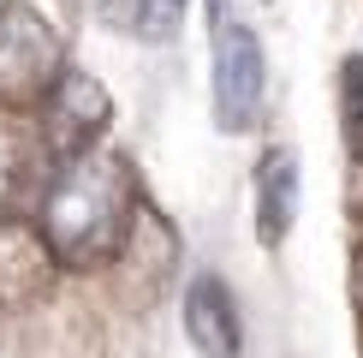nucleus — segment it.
<instances>
[{
    "label": "nucleus",
    "instance_id": "nucleus-4",
    "mask_svg": "<svg viewBox=\"0 0 363 358\" xmlns=\"http://www.w3.org/2000/svg\"><path fill=\"white\" fill-rule=\"evenodd\" d=\"M268 96V54L245 18L215 24V119L226 131H245Z\"/></svg>",
    "mask_w": 363,
    "mask_h": 358
},
{
    "label": "nucleus",
    "instance_id": "nucleus-2",
    "mask_svg": "<svg viewBox=\"0 0 363 358\" xmlns=\"http://www.w3.org/2000/svg\"><path fill=\"white\" fill-rule=\"evenodd\" d=\"M66 72L54 18L36 0H0V108H42Z\"/></svg>",
    "mask_w": 363,
    "mask_h": 358
},
{
    "label": "nucleus",
    "instance_id": "nucleus-9",
    "mask_svg": "<svg viewBox=\"0 0 363 358\" xmlns=\"http://www.w3.org/2000/svg\"><path fill=\"white\" fill-rule=\"evenodd\" d=\"M36 179V149L24 143V131L0 126V215H24V191Z\"/></svg>",
    "mask_w": 363,
    "mask_h": 358
},
{
    "label": "nucleus",
    "instance_id": "nucleus-6",
    "mask_svg": "<svg viewBox=\"0 0 363 358\" xmlns=\"http://www.w3.org/2000/svg\"><path fill=\"white\" fill-rule=\"evenodd\" d=\"M185 335L203 358H238L245 317H238V298L220 275H196L185 287Z\"/></svg>",
    "mask_w": 363,
    "mask_h": 358
},
{
    "label": "nucleus",
    "instance_id": "nucleus-12",
    "mask_svg": "<svg viewBox=\"0 0 363 358\" xmlns=\"http://www.w3.org/2000/svg\"><path fill=\"white\" fill-rule=\"evenodd\" d=\"M357 298H363V251H357Z\"/></svg>",
    "mask_w": 363,
    "mask_h": 358
},
{
    "label": "nucleus",
    "instance_id": "nucleus-10",
    "mask_svg": "<svg viewBox=\"0 0 363 358\" xmlns=\"http://www.w3.org/2000/svg\"><path fill=\"white\" fill-rule=\"evenodd\" d=\"M340 131H345V149L363 156V54L340 60Z\"/></svg>",
    "mask_w": 363,
    "mask_h": 358
},
{
    "label": "nucleus",
    "instance_id": "nucleus-8",
    "mask_svg": "<svg viewBox=\"0 0 363 358\" xmlns=\"http://www.w3.org/2000/svg\"><path fill=\"white\" fill-rule=\"evenodd\" d=\"M179 12H185V0H101V24L138 42H167L179 30Z\"/></svg>",
    "mask_w": 363,
    "mask_h": 358
},
{
    "label": "nucleus",
    "instance_id": "nucleus-11",
    "mask_svg": "<svg viewBox=\"0 0 363 358\" xmlns=\"http://www.w3.org/2000/svg\"><path fill=\"white\" fill-rule=\"evenodd\" d=\"M220 6H226V0H208V12H215V24H220V18H226V12H220Z\"/></svg>",
    "mask_w": 363,
    "mask_h": 358
},
{
    "label": "nucleus",
    "instance_id": "nucleus-1",
    "mask_svg": "<svg viewBox=\"0 0 363 358\" xmlns=\"http://www.w3.org/2000/svg\"><path fill=\"white\" fill-rule=\"evenodd\" d=\"M138 215H143V197H138L131 161L119 149H89V156H72L54 168L36 221L54 239L66 268H101V263H119Z\"/></svg>",
    "mask_w": 363,
    "mask_h": 358
},
{
    "label": "nucleus",
    "instance_id": "nucleus-3",
    "mask_svg": "<svg viewBox=\"0 0 363 358\" xmlns=\"http://www.w3.org/2000/svg\"><path fill=\"white\" fill-rule=\"evenodd\" d=\"M108 119H113V96H108V84H101L96 72H84V66H66V72H60V84L48 90V102L36 108L42 143H48L60 161L101 149Z\"/></svg>",
    "mask_w": 363,
    "mask_h": 358
},
{
    "label": "nucleus",
    "instance_id": "nucleus-5",
    "mask_svg": "<svg viewBox=\"0 0 363 358\" xmlns=\"http://www.w3.org/2000/svg\"><path fill=\"white\" fill-rule=\"evenodd\" d=\"M60 251L30 215H0V310H36L60 281Z\"/></svg>",
    "mask_w": 363,
    "mask_h": 358
},
{
    "label": "nucleus",
    "instance_id": "nucleus-7",
    "mask_svg": "<svg viewBox=\"0 0 363 358\" xmlns=\"http://www.w3.org/2000/svg\"><path fill=\"white\" fill-rule=\"evenodd\" d=\"M292 215H298V156L286 143H274L256 161V239H262L268 251L286 245Z\"/></svg>",
    "mask_w": 363,
    "mask_h": 358
}]
</instances>
